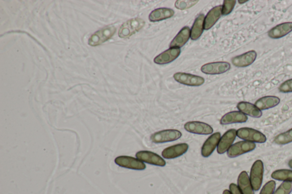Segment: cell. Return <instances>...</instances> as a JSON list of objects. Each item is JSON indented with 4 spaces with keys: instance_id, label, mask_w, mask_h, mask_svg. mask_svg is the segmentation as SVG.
<instances>
[{
    "instance_id": "cell-1",
    "label": "cell",
    "mask_w": 292,
    "mask_h": 194,
    "mask_svg": "<svg viewBox=\"0 0 292 194\" xmlns=\"http://www.w3.org/2000/svg\"><path fill=\"white\" fill-rule=\"evenodd\" d=\"M145 25V21L138 17L128 20L121 26L118 35L122 39H127L138 32Z\"/></svg>"
},
{
    "instance_id": "cell-2",
    "label": "cell",
    "mask_w": 292,
    "mask_h": 194,
    "mask_svg": "<svg viewBox=\"0 0 292 194\" xmlns=\"http://www.w3.org/2000/svg\"><path fill=\"white\" fill-rule=\"evenodd\" d=\"M237 136L243 140L253 143H265L267 137L260 131L250 128H242L237 130Z\"/></svg>"
},
{
    "instance_id": "cell-3",
    "label": "cell",
    "mask_w": 292,
    "mask_h": 194,
    "mask_svg": "<svg viewBox=\"0 0 292 194\" xmlns=\"http://www.w3.org/2000/svg\"><path fill=\"white\" fill-rule=\"evenodd\" d=\"M116 28L114 26H107L94 33L89 39L90 46H96L108 41L114 36Z\"/></svg>"
},
{
    "instance_id": "cell-4",
    "label": "cell",
    "mask_w": 292,
    "mask_h": 194,
    "mask_svg": "<svg viewBox=\"0 0 292 194\" xmlns=\"http://www.w3.org/2000/svg\"><path fill=\"white\" fill-rule=\"evenodd\" d=\"M264 164L262 160H257L253 164L250 172V181L254 191L257 192L262 187L264 176Z\"/></svg>"
},
{
    "instance_id": "cell-5",
    "label": "cell",
    "mask_w": 292,
    "mask_h": 194,
    "mask_svg": "<svg viewBox=\"0 0 292 194\" xmlns=\"http://www.w3.org/2000/svg\"><path fill=\"white\" fill-rule=\"evenodd\" d=\"M182 136V133L178 130L168 129L153 133L150 138L152 143L162 144L178 140Z\"/></svg>"
},
{
    "instance_id": "cell-6",
    "label": "cell",
    "mask_w": 292,
    "mask_h": 194,
    "mask_svg": "<svg viewBox=\"0 0 292 194\" xmlns=\"http://www.w3.org/2000/svg\"><path fill=\"white\" fill-rule=\"evenodd\" d=\"M256 148L255 143L246 141H240L232 145L227 151V155L229 158L237 157L254 151Z\"/></svg>"
},
{
    "instance_id": "cell-7",
    "label": "cell",
    "mask_w": 292,
    "mask_h": 194,
    "mask_svg": "<svg viewBox=\"0 0 292 194\" xmlns=\"http://www.w3.org/2000/svg\"><path fill=\"white\" fill-rule=\"evenodd\" d=\"M115 162L121 167L135 171H144L146 168L144 162L130 156H120L115 159Z\"/></svg>"
},
{
    "instance_id": "cell-8",
    "label": "cell",
    "mask_w": 292,
    "mask_h": 194,
    "mask_svg": "<svg viewBox=\"0 0 292 194\" xmlns=\"http://www.w3.org/2000/svg\"><path fill=\"white\" fill-rule=\"evenodd\" d=\"M136 157L142 162L147 163L148 164L164 167L166 162L161 156L153 153L151 151H138L136 154Z\"/></svg>"
},
{
    "instance_id": "cell-9",
    "label": "cell",
    "mask_w": 292,
    "mask_h": 194,
    "mask_svg": "<svg viewBox=\"0 0 292 194\" xmlns=\"http://www.w3.org/2000/svg\"><path fill=\"white\" fill-rule=\"evenodd\" d=\"M231 65L225 62H213L203 65L201 71L207 75H219L230 70Z\"/></svg>"
},
{
    "instance_id": "cell-10",
    "label": "cell",
    "mask_w": 292,
    "mask_h": 194,
    "mask_svg": "<svg viewBox=\"0 0 292 194\" xmlns=\"http://www.w3.org/2000/svg\"><path fill=\"white\" fill-rule=\"evenodd\" d=\"M173 78L177 82L188 86H197L204 84L205 80L199 76L178 72L173 75Z\"/></svg>"
},
{
    "instance_id": "cell-11",
    "label": "cell",
    "mask_w": 292,
    "mask_h": 194,
    "mask_svg": "<svg viewBox=\"0 0 292 194\" xmlns=\"http://www.w3.org/2000/svg\"><path fill=\"white\" fill-rule=\"evenodd\" d=\"M184 128L189 132L196 134H211L214 131L210 125L200 121H190L184 125Z\"/></svg>"
},
{
    "instance_id": "cell-12",
    "label": "cell",
    "mask_w": 292,
    "mask_h": 194,
    "mask_svg": "<svg viewBox=\"0 0 292 194\" xmlns=\"http://www.w3.org/2000/svg\"><path fill=\"white\" fill-rule=\"evenodd\" d=\"M237 130L234 129H229L222 135L217 148L218 153L219 154H222L227 151L234 144L237 136Z\"/></svg>"
},
{
    "instance_id": "cell-13",
    "label": "cell",
    "mask_w": 292,
    "mask_h": 194,
    "mask_svg": "<svg viewBox=\"0 0 292 194\" xmlns=\"http://www.w3.org/2000/svg\"><path fill=\"white\" fill-rule=\"evenodd\" d=\"M189 148V145L186 143L176 144L165 149L162 155L165 159H175L185 154Z\"/></svg>"
},
{
    "instance_id": "cell-14",
    "label": "cell",
    "mask_w": 292,
    "mask_h": 194,
    "mask_svg": "<svg viewBox=\"0 0 292 194\" xmlns=\"http://www.w3.org/2000/svg\"><path fill=\"white\" fill-rule=\"evenodd\" d=\"M181 53L178 47H170L154 58V62L158 65H166L171 63L178 58Z\"/></svg>"
},
{
    "instance_id": "cell-15",
    "label": "cell",
    "mask_w": 292,
    "mask_h": 194,
    "mask_svg": "<svg viewBox=\"0 0 292 194\" xmlns=\"http://www.w3.org/2000/svg\"><path fill=\"white\" fill-rule=\"evenodd\" d=\"M221 138L220 132H216L211 135L205 141L202 148H201V155L203 157L207 158L213 153V152L218 147L219 141Z\"/></svg>"
},
{
    "instance_id": "cell-16",
    "label": "cell",
    "mask_w": 292,
    "mask_h": 194,
    "mask_svg": "<svg viewBox=\"0 0 292 194\" xmlns=\"http://www.w3.org/2000/svg\"><path fill=\"white\" fill-rule=\"evenodd\" d=\"M257 57V53L254 50L249 51L246 53L238 55L232 59V63L237 67H246L251 65Z\"/></svg>"
},
{
    "instance_id": "cell-17",
    "label": "cell",
    "mask_w": 292,
    "mask_h": 194,
    "mask_svg": "<svg viewBox=\"0 0 292 194\" xmlns=\"http://www.w3.org/2000/svg\"><path fill=\"white\" fill-rule=\"evenodd\" d=\"M292 32V22L279 24L271 29L268 35L272 39H279Z\"/></svg>"
},
{
    "instance_id": "cell-18",
    "label": "cell",
    "mask_w": 292,
    "mask_h": 194,
    "mask_svg": "<svg viewBox=\"0 0 292 194\" xmlns=\"http://www.w3.org/2000/svg\"><path fill=\"white\" fill-rule=\"evenodd\" d=\"M222 16V6L214 7L208 13L204 20V29L210 30Z\"/></svg>"
},
{
    "instance_id": "cell-19",
    "label": "cell",
    "mask_w": 292,
    "mask_h": 194,
    "mask_svg": "<svg viewBox=\"0 0 292 194\" xmlns=\"http://www.w3.org/2000/svg\"><path fill=\"white\" fill-rule=\"evenodd\" d=\"M248 118L245 114L240 111H233L226 113L222 117L220 123L228 125L235 123H243L247 121Z\"/></svg>"
},
{
    "instance_id": "cell-20",
    "label": "cell",
    "mask_w": 292,
    "mask_h": 194,
    "mask_svg": "<svg viewBox=\"0 0 292 194\" xmlns=\"http://www.w3.org/2000/svg\"><path fill=\"white\" fill-rule=\"evenodd\" d=\"M175 12L171 9L162 8L156 9L149 14L148 19L151 22H158L171 18Z\"/></svg>"
},
{
    "instance_id": "cell-21",
    "label": "cell",
    "mask_w": 292,
    "mask_h": 194,
    "mask_svg": "<svg viewBox=\"0 0 292 194\" xmlns=\"http://www.w3.org/2000/svg\"><path fill=\"white\" fill-rule=\"evenodd\" d=\"M191 38V29L189 27L185 26L180 31L170 44V47H182L185 45Z\"/></svg>"
},
{
    "instance_id": "cell-22",
    "label": "cell",
    "mask_w": 292,
    "mask_h": 194,
    "mask_svg": "<svg viewBox=\"0 0 292 194\" xmlns=\"http://www.w3.org/2000/svg\"><path fill=\"white\" fill-rule=\"evenodd\" d=\"M280 98L277 96H268L263 97L257 100L255 105L260 110H267L272 108L273 107L279 105Z\"/></svg>"
},
{
    "instance_id": "cell-23",
    "label": "cell",
    "mask_w": 292,
    "mask_h": 194,
    "mask_svg": "<svg viewBox=\"0 0 292 194\" xmlns=\"http://www.w3.org/2000/svg\"><path fill=\"white\" fill-rule=\"evenodd\" d=\"M237 108L245 115L254 118H260L262 116V110L257 108L255 105L246 102H241L238 104Z\"/></svg>"
},
{
    "instance_id": "cell-24",
    "label": "cell",
    "mask_w": 292,
    "mask_h": 194,
    "mask_svg": "<svg viewBox=\"0 0 292 194\" xmlns=\"http://www.w3.org/2000/svg\"><path fill=\"white\" fill-rule=\"evenodd\" d=\"M238 185L243 194H255L249 176L246 172H242L239 175Z\"/></svg>"
},
{
    "instance_id": "cell-25",
    "label": "cell",
    "mask_w": 292,
    "mask_h": 194,
    "mask_svg": "<svg viewBox=\"0 0 292 194\" xmlns=\"http://www.w3.org/2000/svg\"><path fill=\"white\" fill-rule=\"evenodd\" d=\"M205 16L203 14H200L195 20L192 28L191 30V39L195 41L199 39L202 35L204 29Z\"/></svg>"
},
{
    "instance_id": "cell-26",
    "label": "cell",
    "mask_w": 292,
    "mask_h": 194,
    "mask_svg": "<svg viewBox=\"0 0 292 194\" xmlns=\"http://www.w3.org/2000/svg\"><path fill=\"white\" fill-rule=\"evenodd\" d=\"M271 176L277 181L292 182V171L287 169L277 170L272 173Z\"/></svg>"
},
{
    "instance_id": "cell-27",
    "label": "cell",
    "mask_w": 292,
    "mask_h": 194,
    "mask_svg": "<svg viewBox=\"0 0 292 194\" xmlns=\"http://www.w3.org/2000/svg\"><path fill=\"white\" fill-rule=\"evenodd\" d=\"M274 142L278 145H286L292 143V128L274 137Z\"/></svg>"
},
{
    "instance_id": "cell-28",
    "label": "cell",
    "mask_w": 292,
    "mask_h": 194,
    "mask_svg": "<svg viewBox=\"0 0 292 194\" xmlns=\"http://www.w3.org/2000/svg\"><path fill=\"white\" fill-rule=\"evenodd\" d=\"M236 1L235 0H225L222 6V15H229L234 9Z\"/></svg>"
},
{
    "instance_id": "cell-29",
    "label": "cell",
    "mask_w": 292,
    "mask_h": 194,
    "mask_svg": "<svg viewBox=\"0 0 292 194\" xmlns=\"http://www.w3.org/2000/svg\"><path fill=\"white\" fill-rule=\"evenodd\" d=\"M292 192V182H284L274 194H290Z\"/></svg>"
},
{
    "instance_id": "cell-30",
    "label": "cell",
    "mask_w": 292,
    "mask_h": 194,
    "mask_svg": "<svg viewBox=\"0 0 292 194\" xmlns=\"http://www.w3.org/2000/svg\"><path fill=\"white\" fill-rule=\"evenodd\" d=\"M276 182L274 181H270L263 186L260 194H274Z\"/></svg>"
},
{
    "instance_id": "cell-31",
    "label": "cell",
    "mask_w": 292,
    "mask_h": 194,
    "mask_svg": "<svg viewBox=\"0 0 292 194\" xmlns=\"http://www.w3.org/2000/svg\"><path fill=\"white\" fill-rule=\"evenodd\" d=\"M199 2V1H177L175 6L177 9L184 10L191 8Z\"/></svg>"
},
{
    "instance_id": "cell-32",
    "label": "cell",
    "mask_w": 292,
    "mask_h": 194,
    "mask_svg": "<svg viewBox=\"0 0 292 194\" xmlns=\"http://www.w3.org/2000/svg\"><path fill=\"white\" fill-rule=\"evenodd\" d=\"M279 91L282 93L292 92V79L287 80L281 84L279 88Z\"/></svg>"
},
{
    "instance_id": "cell-33",
    "label": "cell",
    "mask_w": 292,
    "mask_h": 194,
    "mask_svg": "<svg viewBox=\"0 0 292 194\" xmlns=\"http://www.w3.org/2000/svg\"><path fill=\"white\" fill-rule=\"evenodd\" d=\"M229 191L231 194H243L241 190H240L239 187L235 185V183H231L229 185Z\"/></svg>"
},
{
    "instance_id": "cell-34",
    "label": "cell",
    "mask_w": 292,
    "mask_h": 194,
    "mask_svg": "<svg viewBox=\"0 0 292 194\" xmlns=\"http://www.w3.org/2000/svg\"><path fill=\"white\" fill-rule=\"evenodd\" d=\"M222 194H231L230 191H229V190H224L223 193H222Z\"/></svg>"
},
{
    "instance_id": "cell-35",
    "label": "cell",
    "mask_w": 292,
    "mask_h": 194,
    "mask_svg": "<svg viewBox=\"0 0 292 194\" xmlns=\"http://www.w3.org/2000/svg\"><path fill=\"white\" fill-rule=\"evenodd\" d=\"M288 165H289L290 167L292 169V159L288 162Z\"/></svg>"
},
{
    "instance_id": "cell-36",
    "label": "cell",
    "mask_w": 292,
    "mask_h": 194,
    "mask_svg": "<svg viewBox=\"0 0 292 194\" xmlns=\"http://www.w3.org/2000/svg\"><path fill=\"white\" fill-rule=\"evenodd\" d=\"M248 1V0H245V1H241V0H239V1H238L239 3H241V4H242V3L247 2Z\"/></svg>"
}]
</instances>
